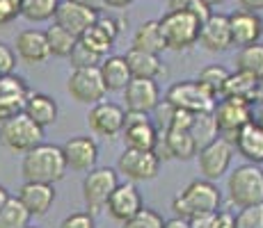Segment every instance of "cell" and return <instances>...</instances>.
<instances>
[{"instance_id":"6da1fadb","label":"cell","mask_w":263,"mask_h":228,"mask_svg":"<svg viewBox=\"0 0 263 228\" xmlns=\"http://www.w3.org/2000/svg\"><path fill=\"white\" fill-rule=\"evenodd\" d=\"M67 162H64L62 149L55 144H39L23 155L21 176L25 182H46L55 185L67 176Z\"/></svg>"},{"instance_id":"7a4b0ae2","label":"cell","mask_w":263,"mask_h":228,"mask_svg":"<svg viewBox=\"0 0 263 228\" xmlns=\"http://www.w3.org/2000/svg\"><path fill=\"white\" fill-rule=\"evenodd\" d=\"M222 205V192L213 180L197 178L185 185V190L172 201L174 217L192 219L197 215H215Z\"/></svg>"},{"instance_id":"3957f363","label":"cell","mask_w":263,"mask_h":228,"mask_svg":"<svg viewBox=\"0 0 263 228\" xmlns=\"http://www.w3.org/2000/svg\"><path fill=\"white\" fill-rule=\"evenodd\" d=\"M227 196L236 208H250L263 203V174L261 167L245 164L236 167L227 176Z\"/></svg>"},{"instance_id":"277c9868","label":"cell","mask_w":263,"mask_h":228,"mask_svg":"<svg viewBox=\"0 0 263 228\" xmlns=\"http://www.w3.org/2000/svg\"><path fill=\"white\" fill-rule=\"evenodd\" d=\"M211 114L215 121L217 137L234 144L238 130L250 121H254V103L242 98H220L215 100V108Z\"/></svg>"},{"instance_id":"5b68a950","label":"cell","mask_w":263,"mask_h":228,"mask_svg":"<svg viewBox=\"0 0 263 228\" xmlns=\"http://www.w3.org/2000/svg\"><path fill=\"white\" fill-rule=\"evenodd\" d=\"M158 23L167 50L181 53L199 42L201 21L188 12H167L163 18H158Z\"/></svg>"},{"instance_id":"8992f818","label":"cell","mask_w":263,"mask_h":228,"mask_svg":"<svg viewBox=\"0 0 263 228\" xmlns=\"http://www.w3.org/2000/svg\"><path fill=\"white\" fill-rule=\"evenodd\" d=\"M44 128H39L32 119H28L23 112L12 116L9 121L0 123V144L9 151V153L25 155L32 151L34 146L42 144Z\"/></svg>"},{"instance_id":"52a82bcc","label":"cell","mask_w":263,"mask_h":228,"mask_svg":"<svg viewBox=\"0 0 263 228\" xmlns=\"http://www.w3.org/2000/svg\"><path fill=\"white\" fill-rule=\"evenodd\" d=\"M117 185L119 174L112 167H94L92 171H87L83 178V201L87 205V212L96 215L105 210V203Z\"/></svg>"},{"instance_id":"ba28073f","label":"cell","mask_w":263,"mask_h":228,"mask_svg":"<svg viewBox=\"0 0 263 228\" xmlns=\"http://www.w3.org/2000/svg\"><path fill=\"white\" fill-rule=\"evenodd\" d=\"M236 149L231 141L215 137L213 141L204 144L197 151V167H199L201 178L206 180H220L224 174H229L231 162H234Z\"/></svg>"},{"instance_id":"9c48e42d","label":"cell","mask_w":263,"mask_h":228,"mask_svg":"<svg viewBox=\"0 0 263 228\" xmlns=\"http://www.w3.org/2000/svg\"><path fill=\"white\" fill-rule=\"evenodd\" d=\"M165 103L174 110H185V112H192V114L213 112L215 108V98L197 80L174 82L167 89V94H165Z\"/></svg>"},{"instance_id":"30bf717a","label":"cell","mask_w":263,"mask_h":228,"mask_svg":"<svg viewBox=\"0 0 263 228\" xmlns=\"http://www.w3.org/2000/svg\"><path fill=\"white\" fill-rule=\"evenodd\" d=\"M163 160L158 158L156 151L142 149H124V153L117 160V174H124L130 182L154 180L160 174Z\"/></svg>"},{"instance_id":"8fae6325","label":"cell","mask_w":263,"mask_h":228,"mask_svg":"<svg viewBox=\"0 0 263 228\" xmlns=\"http://www.w3.org/2000/svg\"><path fill=\"white\" fill-rule=\"evenodd\" d=\"M67 91L76 103H83V105L101 103V100L105 98V94H108L99 67L73 69L71 75H69V80H67Z\"/></svg>"},{"instance_id":"7c38bea8","label":"cell","mask_w":263,"mask_h":228,"mask_svg":"<svg viewBox=\"0 0 263 228\" xmlns=\"http://www.w3.org/2000/svg\"><path fill=\"white\" fill-rule=\"evenodd\" d=\"M126 121V110L112 100H101L89 108L87 112V126L94 135L105 137V139H115L121 135Z\"/></svg>"},{"instance_id":"4fadbf2b","label":"cell","mask_w":263,"mask_h":228,"mask_svg":"<svg viewBox=\"0 0 263 228\" xmlns=\"http://www.w3.org/2000/svg\"><path fill=\"white\" fill-rule=\"evenodd\" d=\"M121 137H124V141H126V149L156 151L160 130L156 128V123L149 119V114L126 112V121H124Z\"/></svg>"},{"instance_id":"5bb4252c","label":"cell","mask_w":263,"mask_h":228,"mask_svg":"<svg viewBox=\"0 0 263 228\" xmlns=\"http://www.w3.org/2000/svg\"><path fill=\"white\" fill-rule=\"evenodd\" d=\"M60 149H62L67 169H71V171L87 174V171H92L96 167V162H99V144H96V139L89 135L69 137Z\"/></svg>"},{"instance_id":"9a60e30c","label":"cell","mask_w":263,"mask_h":228,"mask_svg":"<svg viewBox=\"0 0 263 228\" xmlns=\"http://www.w3.org/2000/svg\"><path fill=\"white\" fill-rule=\"evenodd\" d=\"M121 94H124L126 112L149 114L160 105V87L156 80L130 78V82L126 85V89Z\"/></svg>"},{"instance_id":"2e32d148","label":"cell","mask_w":263,"mask_h":228,"mask_svg":"<svg viewBox=\"0 0 263 228\" xmlns=\"http://www.w3.org/2000/svg\"><path fill=\"white\" fill-rule=\"evenodd\" d=\"M199 144L192 137L190 130H181V128H170V130H160L158 137V146L156 153L160 160H190L197 155Z\"/></svg>"},{"instance_id":"e0dca14e","label":"cell","mask_w":263,"mask_h":228,"mask_svg":"<svg viewBox=\"0 0 263 228\" xmlns=\"http://www.w3.org/2000/svg\"><path fill=\"white\" fill-rule=\"evenodd\" d=\"M28 82L16 73H9L0 78V123L9 121L12 116L23 112V105L30 96Z\"/></svg>"},{"instance_id":"ac0fdd59","label":"cell","mask_w":263,"mask_h":228,"mask_svg":"<svg viewBox=\"0 0 263 228\" xmlns=\"http://www.w3.org/2000/svg\"><path fill=\"white\" fill-rule=\"evenodd\" d=\"M142 194H140L138 185L135 182H119L117 187H115V192L110 194L108 203H105V210H108V215L112 217L115 221H119V224H124L126 219H130V217L135 215V212L142 210Z\"/></svg>"},{"instance_id":"d6986e66","label":"cell","mask_w":263,"mask_h":228,"mask_svg":"<svg viewBox=\"0 0 263 228\" xmlns=\"http://www.w3.org/2000/svg\"><path fill=\"white\" fill-rule=\"evenodd\" d=\"M204 50L209 53H224L231 48V30H229V14L213 12L199 30V42Z\"/></svg>"},{"instance_id":"ffe728a7","label":"cell","mask_w":263,"mask_h":228,"mask_svg":"<svg viewBox=\"0 0 263 228\" xmlns=\"http://www.w3.org/2000/svg\"><path fill=\"white\" fill-rule=\"evenodd\" d=\"M99 14L101 12H94V9L83 7V5H78V3H71V0H62L53 16V23L64 28L67 32H71L73 37H80L89 25L96 23Z\"/></svg>"},{"instance_id":"44dd1931","label":"cell","mask_w":263,"mask_h":228,"mask_svg":"<svg viewBox=\"0 0 263 228\" xmlns=\"http://www.w3.org/2000/svg\"><path fill=\"white\" fill-rule=\"evenodd\" d=\"M16 57L21 59L28 67H37V64H44L50 57L48 50V42H46V32L44 30H23V32L16 34Z\"/></svg>"},{"instance_id":"7402d4cb","label":"cell","mask_w":263,"mask_h":228,"mask_svg":"<svg viewBox=\"0 0 263 228\" xmlns=\"http://www.w3.org/2000/svg\"><path fill=\"white\" fill-rule=\"evenodd\" d=\"M16 199L30 212V217H44L55 203V187L46 182H25L18 187Z\"/></svg>"},{"instance_id":"603a6c76","label":"cell","mask_w":263,"mask_h":228,"mask_svg":"<svg viewBox=\"0 0 263 228\" xmlns=\"http://www.w3.org/2000/svg\"><path fill=\"white\" fill-rule=\"evenodd\" d=\"M229 30H231V46L245 48V46H252L261 39L263 21L259 14L240 9V12L229 14Z\"/></svg>"},{"instance_id":"cb8c5ba5","label":"cell","mask_w":263,"mask_h":228,"mask_svg":"<svg viewBox=\"0 0 263 228\" xmlns=\"http://www.w3.org/2000/svg\"><path fill=\"white\" fill-rule=\"evenodd\" d=\"M236 153L242 155L245 162L261 167L263 164V126L256 121H250L247 126H242L234 139Z\"/></svg>"},{"instance_id":"d4e9b609","label":"cell","mask_w":263,"mask_h":228,"mask_svg":"<svg viewBox=\"0 0 263 228\" xmlns=\"http://www.w3.org/2000/svg\"><path fill=\"white\" fill-rule=\"evenodd\" d=\"M23 114L32 119L39 128H48L58 121V100L48 94H42V91H30L28 100L23 105Z\"/></svg>"},{"instance_id":"484cf974","label":"cell","mask_w":263,"mask_h":228,"mask_svg":"<svg viewBox=\"0 0 263 228\" xmlns=\"http://www.w3.org/2000/svg\"><path fill=\"white\" fill-rule=\"evenodd\" d=\"M99 71L108 91H124L126 85L133 78L124 55H105L103 62L99 64Z\"/></svg>"},{"instance_id":"4316f807","label":"cell","mask_w":263,"mask_h":228,"mask_svg":"<svg viewBox=\"0 0 263 228\" xmlns=\"http://www.w3.org/2000/svg\"><path fill=\"white\" fill-rule=\"evenodd\" d=\"M124 57H126V62H128V69H130V75H133V78L158 80L160 75L165 73V67H163V59H160V55L144 53V50L130 48L128 53L124 55Z\"/></svg>"},{"instance_id":"83f0119b","label":"cell","mask_w":263,"mask_h":228,"mask_svg":"<svg viewBox=\"0 0 263 228\" xmlns=\"http://www.w3.org/2000/svg\"><path fill=\"white\" fill-rule=\"evenodd\" d=\"M133 48L144 50V53H154V55H160L163 50H167L163 32H160V23L158 21H144L140 25L133 34Z\"/></svg>"},{"instance_id":"f1b7e54d","label":"cell","mask_w":263,"mask_h":228,"mask_svg":"<svg viewBox=\"0 0 263 228\" xmlns=\"http://www.w3.org/2000/svg\"><path fill=\"white\" fill-rule=\"evenodd\" d=\"M256 85H259V80H256V78L242 73V71H234V73H229V78H227V82H224L222 98H242V100L254 103Z\"/></svg>"},{"instance_id":"f546056e","label":"cell","mask_w":263,"mask_h":228,"mask_svg":"<svg viewBox=\"0 0 263 228\" xmlns=\"http://www.w3.org/2000/svg\"><path fill=\"white\" fill-rule=\"evenodd\" d=\"M78 42L83 44L85 48L92 50V53H96L99 57H105V55L110 53V48L115 46V42H117V39H115L112 34H110L108 30L103 28V25L94 23V25H89V28L85 30L83 34H80Z\"/></svg>"},{"instance_id":"4dcf8cb0","label":"cell","mask_w":263,"mask_h":228,"mask_svg":"<svg viewBox=\"0 0 263 228\" xmlns=\"http://www.w3.org/2000/svg\"><path fill=\"white\" fill-rule=\"evenodd\" d=\"M236 71H242V73L252 75L256 80L261 78L263 75V44L261 42L238 50V55H236Z\"/></svg>"},{"instance_id":"1f68e13d","label":"cell","mask_w":263,"mask_h":228,"mask_svg":"<svg viewBox=\"0 0 263 228\" xmlns=\"http://www.w3.org/2000/svg\"><path fill=\"white\" fill-rule=\"evenodd\" d=\"M62 0H21V16L30 23L50 21Z\"/></svg>"},{"instance_id":"d6a6232c","label":"cell","mask_w":263,"mask_h":228,"mask_svg":"<svg viewBox=\"0 0 263 228\" xmlns=\"http://www.w3.org/2000/svg\"><path fill=\"white\" fill-rule=\"evenodd\" d=\"M44 32H46L50 55H55V57H69V55H71L78 37H73L71 32H67L64 28H60V25H55V23L50 25L48 30H44Z\"/></svg>"},{"instance_id":"836d02e7","label":"cell","mask_w":263,"mask_h":228,"mask_svg":"<svg viewBox=\"0 0 263 228\" xmlns=\"http://www.w3.org/2000/svg\"><path fill=\"white\" fill-rule=\"evenodd\" d=\"M30 212L16 196H9V201L0 210V228H25L30 224Z\"/></svg>"},{"instance_id":"e575fe53","label":"cell","mask_w":263,"mask_h":228,"mask_svg":"<svg viewBox=\"0 0 263 228\" xmlns=\"http://www.w3.org/2000/svg\"><path fill=\"white\" fill-rule=\"evenodd\" d=\"M227 78H229V71L222 67V64H209V67H204L199 71L197 82L209 91L213 98H217V96H222V89H224Z\"/></svg>"},{"instance_id":"d590c367","label":"cell","mask_w":263,"mask_h":228,"mask_svg":"<svg viewBox=\"0 0 263 228\" xmlns=\"http://www.w3.org/2000/svg\"><path fill=\"white\" fill-rule=\"evenodd\" d=\"M190 133H192V137L197 139L199 149H201L204 144H209V141H213L215 137H217V128H215L213 114H211V112H199V114H195V119H192V126H190Z\"/></svg>"},{"instance_id":"8d00e7d4","label":"cell","mask_w":263,"mask_h":228,"mask_svg":"<svg viewBox=\"0 0 263 228\" xmlns=\"http://www.w3.org/2000/svg\"><path fill=\"white\" fill-rule=\"evenodd\" d=\"M167 12H188L204 23L213 14V7L206 0H167Z\"/></svg>"},{"instance_id":"74e56055","label":"cell","mask_w":263,"mask_h":228,"mask_svg":"<svg viewBox=\"0 0 263 228\" xmlns=\"http://www.w3.org/2000/svg\"><path fill=\"white\" fill-rule=\"evenodd\" d=\"M165 219L160 212L151 210V208H142L140 212H135L130 219H126L121 228H163Z\"/></svg>"},{"instance_id":"f35d334b","label":"cell","mask_w":263,"mask_h":228,"mask_svg":"<svg viewBox=\"0 0 263 228\" xmlns=\"http://www.w3.org/2000/svg\"><path fill=\"white\" fill-rule=\"evenodd\" d=\"M69 62L73 69H89V67H99L103 62V57H99L96 53H92L89 48H85L80 42H76L71 55H69Z\"/></svg>"},{"instance_id":"ab89813d","label":"cell","mask_w":263,"mask_h":228,"mask_svg":"<svg viewBox=\"0 0 263 228\" xmlns=\"http://www.w3.org/2000/svg\"><path fill=\"white\" fill-rule=\"evenodd\" d=\"M236 228H263V203L240 208L236 215Z\"/></svg>"},{"instance_id":"60d3db41","label":"cell","mask_w":263,"mask_h":228,"mask_svg":"<svg viewBox=\"0 0 263 228\" xmlns=\"http://www.w3.org/2000/svg\"><path fill=\"white\" fill-rule=\"evenodd\" d=\"M60 228H96L92 212H71L62 219Z\"/></svg>"},{"instance_id":"b9f144b4","label":"cell","mask_w":263,"mask_h":228,"mask_svg":"<svg viewBox=\"0 0 263 228\" xmlns=\"http://www.w3.org/2000/svg\"><path fill=\"white\" fill-rule=\"evenodd\" d=\"M21 16V0H0V28Z\"/></svg>"},{"instance_id":"7bdbcfd3","label":"cell","mask_w":263,"mask_h":228,"mask_svg":"<svg viewBox=\"0 0 263 228\" xmlns=\"http://www.w3.org/2000/svg\"><path fill=\"white\" fill-rule=\"evenodd\" d=\"M16 59L18 57H16V53H14L12 46L0 42V78L16 71Z\"/></svg>"},{"instance_id":"ee69618b","label":"cell","mask_w":263,"mask_h":228,"mask_svg":"<svg viewBox=\"0 0 263 228\" xmlns=\"http://www.w3.org/2000/svg\"><path fill=\"white\" fill-rule=\"evenodd\" d=\"M213 228H236V215H231L227 210H217L213 219Z\"/></svg>"},{"instance_id":"f6af8a7d","label":"cell","mask_w":263,"mask_h":228,"mask_svg":"<svg viewBox=\"0 0 263 228\" xmlns=\"http://www.w3.org/2000/svg\"><path fill=\"white\" fill-rule=\"evenodd\" d=\"M238 3H240V7L245 9V12L259 14L261 9H263V0H238Z\"/></svg>"},{"instance_id":"bcb514c9","label":"cell","mask_w":263,"mask_h":228,"mask_svg":"<svg viewBox=\"0 0 263 228\" xmlns=\"http://www.w3.org/2000/svg\"><path fill=\"white\" fill-rule=\"evenodd\" d=\"M163 228H190V224L181 217H172V219H165V226Z\"/></svg>"},{"instance_id":"7dc6e473","label":"cell","mask_w":263,"mask_h":228,"mask_svg":"<svg viewBox=\"0 0 263 228\" xmlns=\"http://www.w3.org/2000/svg\"><path fill=\"white\" fill-rule=\"evenodd\" d=\"M71 3H78V5H83V7L94 9V12H101V9H103V0H71Z\"/></svg>"},{"instance_id":"c3c4849f","label":"cell","mask_w":263,"mask_h":228,"mask_svg":"<svg viewBox=\"0 0 263 228\" xmlns=\"http://www.w3.org/2000/svg\"><path fill=\"white\" fill-rule=\"evenodd\" d=\"M135 0H103V7H112V9H124L128 5H133Z\"/></svg>"},{"instance_id":"681fc988","label":"cell","mask_w":263,"mask_h":228,"mask_svg":"<svg viewBox=\"0 0 263 228\" xmlns=\"http://www.w3.org/2000/svg\"><path fill=\"white\" fill-rule=\"evenodd\" d=\"M254 103L263 105V75L259 78V85H256V98H254Z\"/></svg>"},{"instance_id":"f907efd6","label":"cell","mask_w":263,"mask_h":228,"mask_svg":"<svg viewBox=\"0 0 263 228\" xmlns=\"http://www.w3.org/2000/svg\"><path fill=\"white\" fill-rule=\"evenodd\" d=\"M9 196H12V194H9V192H7V187H5V185H0V210H3V205L9 201Z\"/></svg>"},{"instance_id":"816d5d0a","label":"cell","mask_w":263,"mask_h":228,"mask_svg":"<svg viewBox=\"0 0 263 228\" xmlns=\"http://www.w3.org/2000/svg\"><path fill=\"white\" fill-rule=\"evenodd\" d=\"M256 123H259V126H263V105H261V110H259V114H256Z\"/></svg>"},{"instance_id":"f5cc1de1","label":"cell","mask_w":263,"mask_h":228,"mask_svg":"<svg viewBox=\"0 0 263 228\" xmlns=\"http://www.w3.org/2000/svg\"><path fill=\"white\" fill-rule=\"evenodd\" d=\"M206 3H209L211 7H215V5H222V3H224V0H206Z\"/></svg>"},{"instance_id":"db71d44e","label":"cell","mask_w":263,"mask_h":228,"mask_svg":"<svg viewBox=\"0 0 263 228\" xmlns=\"http://www.w3.org/2000/svg\"><path fill=\"white\" fill-rule=\"evenodd\" d=\"M25 228H37V226H30V224H28V226H25Z\"/></svg>"},{"instance_id":"11a10c76","label":"cell","mask_w":263,"mask_h":228,"mask_svg":"<svg viewBox=\"0 0 263 228\" xmlns=\"http://www.w3.org/2000/svg\"><path fill=\"white\" fill-rule=\"evenodd\" d=\"M261 174H263V167H261Z\"/></svg>"}]
</instances>
